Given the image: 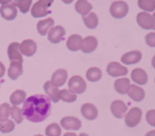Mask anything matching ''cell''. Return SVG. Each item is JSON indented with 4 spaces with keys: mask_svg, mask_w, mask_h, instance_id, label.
Listing matches in <instances>:
<instances>
[{
    "mask_svg": "<svg viewBox=\"0 0 155 136\" xmlns=\"http://www.w3.org/2000/svg\"><path fill=\"white\" fill-rule=\"evenodd\" d=\"M59 100L68 103H72L77 100V95L70 89H61L58 92Z\"/></svg>",
    "mask_w": 155,
    "mask_h": 136,
    "instance_id": "484cf974",
    "label": "cell"
},
{
    "mask_svg": "<svg viewBox=\"0 0 155 136\" xmlns=\"http://www.w3.org/2000/svg\"><path fill=\"white\" fill-rule=\"evenodd\" d=\"M86 83L80 76H74L68 81V87L75 94H82L86 91Z\"/></svg>",
    "mask_w": 155,
    "mask_h": 136,
    "instance_id": "3957f363",
    "label": "cell"
},
{
    "mask_svg": "<svg viewBox=\"0 0 155 136\" xmlns=\"http://www.w3.org/2000/svg\"><path fill=\"white\" fill-rule=\"evenodd\" d=\"M129 5L124 1L114 2L110 7V13L114 18L120 19L128 14Z\"/></svg>",
    "mask_w": 155,
    "mask_h": 136,
    "instance_id": "7a4b0ae2",
    "label": "cell"
},
{
    "mask_svg": "<svg viewBox=\"0 0 155 136\" xmlns=\"http://www.w3.org/2000/svg\"><path fill=\"white\" fill-rule=\"evenodd\" d=\"M51 110V100L47 95H33L24 101L21 111L30 122H41L48 117Z\"/></svg>",
    "mask_w": 155,
    "mask_h": 136,
    "instance_id": "6da1fadb",
    "label": "cell"
},
{
    "mask_svg": "<svg viewBox=\"0 0 155 136\" xmlns=\"http://www.w3.org/2000/svg\"><path fill=\"white\" fill-rule=\"evenodd\" d=\"M26 97H27V94L24 90L18 89V90L15 91L10 96L11 104L14 106L20 105L23 102H24Z\"/></svg>",
    "mask_w": 155,
    "mask_h": 136,
    "instance_id": "d4e9b609",
    "label": "cell"
},
{
    "mask_svg": "<svg viewBox=\"0 0 155 136\" xmlns=\"http://www.w3.org/2000/svg\"><path fill=\"white\" fill-rule=\"evenodd\" d=\"M92 9V5L87 0H77L75 4V10L82 16H86Z\"/></svg>",
    "mask_w": 155,
    "mask_h": 136,
    "instance_id": "cb8c5ba5",
    "label": "cell"
},
{
    "mask_svg": "<svg viewBox=\"0 0 155 136\" xmlns=\"http://www.w3.org/2000/svg\"><path fill=\"white\" fill-rule=\"evenodd\" d=\"M127 94L129 97L132 98V100L136 102L142 101L145 96V92L144 89L135 84L130 85V88Z\"/></svg>",
    "mask_w": 155,
    "mask_h": 136,
    "instance_id": "d6986e66",
    "label": "cell"
},
{
    "mask_svg": "<svg viewBox=\"0 0 155 136\" xmlns=\"http://www.w3.org/2000/svg\"><path fill=\"white\" fill-rule=\"evenodd\" d=\"M142 116V111L139 107H133L125 116L126 125L130 128L136 126L139 124Z\"/></svg>",
    "mask_w": 155,
    "mask_h": 136,
    "instance_id": "277c9868",
    "label": "cell"
},
{
    "mask_svg": "<svg viewBox=\"0 0 155 136\" xmlns=\"http://www.w3.org/2000/svg\"><path fill=\"white\" fill-rule=\"evenodd\" d=\"M66 34L64 28L61 26H55L51 27L48 33V39L54 44H58L63 39Z\"/></svg>",
    "mask_w": 155,
    "mask_h": 136,
    "instance_id": "52a82bcc",
    "label": "cell"
},
{
    "mask_svg": "<svg viewBox=\"0 0 155 136\" xmlns=\"http://www.w3.org/2000/svg\"><path fill=\"white\" fill-rule=\"evenodd\" d=\"M145 136H155V130H151L146 133Z\"/></svg>",
    "mask_w": 155,
    "mask_h": 136,
    "instance_id": "ab89813d",
    "label": "cell"
},
{
    "mask_svg": "<svg viewBox=\"0 0 155 136\" xmlns=\"http://www.w3.org/2000/svg\"><path fill=\"white\" fill-rule=\"evenodd\" d=\"M68 72L64 69L57 70L53 73L51 76V83L56 87H60L64 86L68 79Z\"/></svg>",
    "mask_w": 155,
    "mask_h": 136,
    "instance_id": "4fadbf2b",
    "label": "cell"
},
{
    "mask_svg": "<svg viewBox=\"0 0 155 136\" xmlns=\"http://www.w3.org/2000/svg\"><path fill=\"white\" fill-rule=\"evenodd\" d=\"M83 20L87 28L95 29L98 27V16L95 15V13L91 12L86 16H83Z\"/></svg>",
    "mask_w": 155,
    "mask_h": 136,
    "instance_id": "4316f807",
    "label": "cell"
},
{
    "mask_svg": "<svg viewBox=\"0 0 155 136\" xmlns=\"http://www.w3.org/2000/svg\"><path fill=\"white\" fill-rule=\"evenodd\" d=\"M0 85H1V84H0Z\"/></svg>",
    "mask_w": 155,
    "mask_h": 136,
    "instance_id": "681fc988",
    "label": "cell"
},
{
    "mask_svg": "<svg viewBox=\"0 0 155 136\" xmlns=\"http://www.w3.org/2000/svg\"><path fill=\"white\" fill-rule=\"evenodd\" d=\"M130 80L128 78H120L114 82V89L120 95H125L130 88Z\"/></svg>",
    "mask_w": 155,
    "mask_h": 136,
    "instance_id": "7402d4cb",
    "label": "cell"
},
{
    "mask_svg": "<svg viewBox=\"0 0 155 136\" xmlns=\"http://www.w3.org/2000/svg\"><path fill=\"white\" fill-rule=\"evenodd\" d=\"M138 5L145 11H154L155 10V0H138Z\"/></svg>",
    "mask_w": 155,
    "mask_h": 136,
    "instance_id": "1f68e13d",
    "label": "cell"
},
{
    "mask_svg": "<svg viewBox=\"0 0 155 136\" xmlns=\"http://www.w3.org/2000/svg\"><path fill=\"white\" fill-rule=\"evenodd\" d=\"M131 78L133 82L137 84L143 86L147 83L148 80V76L147 73L141 68H136L131 73Z\"/></svg>",
    "mask_w": 155,
    "mask_h": 136,
    "instance_id": "ac0fdd59",
    "label": "cell"
},
{
    "mask_svg": "<svg viewBox=\"0 0 155 136\" xmlns=\"http://www.w3.org/2000/svg\"><path fill=\"white\" fill-rule=\"evenodd\" d=\"M146 120L149 125L155 127V110H151L147 112Z\"/></svg>",
    "mask_w": 155,
    "mask_h": 136,
    "instance_id": "d590c367",
    "label": "cell"
},
{
    "mask_svg": "<svg viewBox=\"0 0 155 136\" xmlns=\"http://www.w3.org/2000/svg\"><path fill=\"white\" fill-rule=\"evenodd\" d=\"M145 42L150 47H155V33H149L145 36Z\"/></svg>",
    "mask_w": 155,
    "mask_h": 136,
    "instance_id": "8d00e7d4",
    "label": "cell"
},
{
    "mask_svg": "<svg viewBox=\"0 0 155 136\" xmlns=\"http://www.w3.org/2000/svg\"><path fill=\"white\" fill-rule=\"evenodd\" d=\"M154 81H155V79H154Z\"/></svg>",
    "mask_w": 155,
    "mask_h": 136,
    "instance_id": "c3c4849f",
    "label": "cell"
},
{
    "mask_svg": "<svg viewBox=\"0 0 155 136\" xmlns=\"http://www.w3.org/2000/svg\"><path fill=\"white\" fill-rule=\"evenodd\" d=\"M63 136H77V135L74 132H67L65 133Z\"/></svg>",
    "mask_w": 155,
    "mask_h": 136,
    "instance_id": "b9f144b4",
    "label": "cell"
},
{
    "mask_svg": "<svg viewBox=\"0 0 155 136\" xmlns=\"http://www.w3.org/2000/svg\"><path fill=\"white\" fill-rule=\"evenodd\" d=\"M153 20H154V27H153V30H155V12L152 15Z\"/></svg>",
    "mask_w": 155,
    "mask_h": 136,
    "instance_id": "f6af8a7d",
    "label": "cell"
},
{
    "mask_svg": "<svg viewBox=\"0 0 155 136\" xmlns=\"http://www.w3.org/2000/svg\"><path fill=\"white\" fill-rule=\"evenodd\" d=\"M5 73V66L0 61V78H2Z\"/></svg>",
    "mask_w": 155,
    "mask_h": 136,
    "instance_id": "f35d334b",
    "label": "cell"
},
{
    "mask_svg": "<svg viewBox=\"0 0 155 136\" xmlns=\"http://www.w3.org/2000/svg\"><path fill=\"white\" fill-rule=\"evenodd\" d=\"M10 115L17 124H21L23 122L24 118H23L22 111L20 107H17V106H12L11 107Z\"/></svg>",
    "mask_w": 155,
    "mask_h": 136,
    "instance_id": "d6a6232c",
    "label": "cell"
},
{
    "mask_svg": "<svg viewBox=\"0 0 155 136\" xmlns=\"http://www.w3.org/2000/svg\"><path fill=\"white\" fill-rule=\"evenodd\" d=\"M34 136H43V135H42V134H36V135H34Z\"/></svg>",
    "mask_w": 155,
    "mask_h": 136,
    "instance_id": "7dc6e473",
    "label": "cell"
},
{
    "mask_svg": "<svg viewBox=\"0 0 155 136\" xmlns=\"http://www.w3.org/2000/svg\"><path fill=\"white\" fill-rule=\"evenodd\" d=\"M98 47V40L95 36H86L84 39H83V42L81 44V51L83 53L89 54L95 51Z\"/></svg>",
    "mask_w": 155,
    "mask_h": 136,
    "instance_id": "5bb4252c",
    "label": "cell"
},
{
    "mask_svg": "<svg viewBox=\"0 0 155 136\" xmlns=\"http://www.w3.org/2000/svg\"><path fill=\"white\" fill-rule=\"evenodd\" d=\"M61 125L66 130L77 131L81 128L82 122L78 118L74 116H65L61 119Z\"/></svg>",
    "mask_w": 155,
    "mask_h": 136,
    "instance_id": "9c48e42d",
    "label": "cell"
},
{
    "mask_svg": "<svg viewBox=\"0 0 155 136\" xmlns=\"http://www.w3.org/2000/svg\"><path fill=\"white\" fill-rule=\"evenodd\" d=\"M8 56L11 61H24L22 54L20 51V43L12 42L8 47Z\"/></svg>",
    "mask_w": 155,
    "mask_h": 136,
    "instance_id": "8fae6325",
    "label": "cell"
},
{
    "mask_svg": "<svg viewBox=\"0 0 155 136\" xmlns=\"http://www.w3.org/2000/svg\"><path fill=\"white\" fill-rule=\"evenodd\" d=\"M151 64H152L153 67H154L155 69V55L154 56V57H153L152 60H151Z\"/></svg>",
    "mask_w": 155,
    "mask_h": 136,
    "instance_id": "ee69618b",
    "label": "cell"
},
{
    "mask_svg": "<svg viewBox=\"0 0 155 136\" xmlns=\"http://www.w3.org/2000/svg\"><path fill=\"white\" fill-rule=\"evenodd\" d=\"M53 2H54V0H39L38 3L45 8L48 9V8L52 5Z\"/></svg>",
    "mask_w": 155,
    "mask_h": 136,
    "instance_id": "74e56055",
    "label": "cell"
},
{
    "mask_svg": "<svg viewBox=\"0 0 155 136\" xmlns=\"http://www.w3.org/2000/svg\"><path fill=\"white\" fill-rule=\"evenodd\" d=\"M63 2H64L65 4H71V2H73L74 1V0H61Z\"/></svg>",
    "mask_w": 155,
    "mask_h": 136,
    "instance_id": "7bdbcfd3",
    "label": "cell"
},
{
    "mask_svg": "<svg viewBox=\"0 0 155 136\" xmlns=\"http://www.w3.org/2000/svg\"><path fill=\"white\" fill-rule=\"evenodd\" d=\"M51 13V11H49L48 9L45 8L42 6H41L38 3V2H36L34 5H33L31 8V15L33 18H42V17H45L46 15H48V14Z\"/></svg>",
    "mask_w": 155,
    "mask_h": 136,
    "instance_id": "83f0119b",
    "label": "cell"
},
{
    "mask_svg": "<svg viewBox=\"0 0 155 136\" xmlns=\"http://www.w3.org/2000/svg\"><path fill=\"white\" fill-rule=\"evenodd\" d=\"M37 45L35 41L32 39H25L20 44V51L27 57H32L36 52Z\"/></svg>",
    "mask_w": 155,
    "mask_h": 136,
    "instance_id": "ba28073f",
    "label": "cell"
},
{
    "mask_svg": "<svg viewBox=\"0 0 155 136\" xmlns=\"http://www.w3.org/2000/svg\"><path fill=\"white\" fill-rule=\"evenodd\" d=\"M43 88L44 90H45V94L48 95V98H50V100H51L53 103L58 102V88L54 86V85L51 83V81H47L46 83L44 84Z\"/></svg>",
    "mask_w": 155,
    "mask_h": 136,
    "instance_id": "ffe728a7",
    "label": "cell"
},
{
    "mask_svg": "<svg viewBox=\"0 0 155 136\" xmlns=\"http://www.w3.org/2000/svg\"><path fill=\"white\" fill-rule=\"evenodd\" d=\"M79 136H89V135H88L86 133H80V135H79Z\"/></svg>",
    "mask_w": 155,
    "mask_h": 136,
    "instance_id": "bcb514c9",
    "label": "cell"
},
{
    "mask_svg": "<svg viewBox=\"0 0 155 136\" xmlns=\"http://www.w3.org/2000/svg\"><path fill=\"white\" fill-rule=\"evenodd\" d=\"M33 0H13L12 4L15 7L18 8L21 13L26 14L30 9Z\"/></svg>",
    "mask_w": 155,
    "mask_h": 136,
    "instance_id": "f546056e",
    "label": "cell"
},
{
    "mask_svg": "<svg viewBox=\"0 0 155 136\" xmlns=\"http://www.w3.org/2000/svg\"><path fill=\"white\" fill-rule=\"evenodd\" d=\"M82 42H83V38L81 37V36L77 34L71 35L67 41V47L70 51H77L81 48Z\"/></svg>",
    "mask_w": 155,
    "mask_h": 136,
    "instance_id": "44dd1931",
    "label": "cell"
},
{
    "mask_svg": "<svg viewBox=\"0 0 155 136\" xmlns=\"http://www.w3.org/2000/svg\"><path fill=\"white\" fill-rule=\"evenodd\" d=\"M107 73L112 77L123 76L128 73V69L118 62L113 61L107 65Z\"/></svg>",
    "mask_w": 155,
    "mask_h": 136,
    "instance_id": "5b68a950",
    "label": "cell"
},
{
    "mask_svg": "<svg viewBox=\"0 0 155 136\" xmlns=\"http://www.w3.org/2000/svg\"><path fill=\"white\" fill-rule=\"evenodd\" d=\"M54 24V21L52 18H48L47 19L42 20V21H39L37 23V27L38 33L41 35V36H45L47 34V33L48 32L49 29L51 27H53Z\"/></svg>",
    "mask_w": 155,
    "mask_h": 136,
    "instance_id": "603a6c76",
    "label": "cell"
},
{
    "mask_svg": "<svg viewBox=\"0 0 155 136\" xmlns=\"http://www.w3.org/2000/svg\"><path fill=\"white\" fill-rule=\"evenodd\" d=\"M128 107L124 101L120 100H115L111 103L110 110L114 116L117 119H121L125 116L127 113Z\"/></svg>",
    "mask_w": 155,
    "mask_h": 136,
    "instance_id": "8992f818",
    "label": "cell"
},
{
    "mask_svg": "<svg viewBox=\"0 0 155 136\" xmlns=\"http://www.w3.org/2000/svg\"><path fill=\"white\" fill-rule=\"evenodd\" d=\"M22 62L12 61L8 70V77L12 80H16L23 73Z\"/></svg>",
    "mask_w": 155,
    "mask_h": 136,
    "instance_id": "e0dca14e",
    "label": "cell"
},
{
    "mask_svg": "<svg viewBox=\"0 0 155 136\" xmlns=\"http://www.w3.org/2000/svg\"><path fill=\"white\" fill-rule=\"evenodd\" d=\"M45 135L46 136H61V128L59 124L56 122L49 124L45 128Z\"/></svg>",
    "mask_w": 155,
    "mask_h": 136,
    "instance_id": "4dcf8cb0",
    "label": "cell"
},
{
    "mask_svg": "<svg viewBox=\"0 0 155 136\" xmlns=\"http://www.w3.org/2000/svg\"><path fill=\"white\" fill-rule=\"evenodd\" d=\"M12 0H0V4L2 5H7L12 2Z\"/></svg>",
    "mask_w": 155,
    "mask_h": 136,
    "instance_id": "60d3db41",
    "label": "cell"
},
{
    "mask_svg": "<svg viewBox=\"0 0 155 136\" xmlns=\"http://www.w3.org/2000/svg\"><path fill=\"white\" fill-rule=\"evenodd\" d=\"M142 57L140 51H132L126 53L121 57V62L127 65L136 64L139 63Z\"/></svg>",
    "mask_w": 155,
    "mask_h": 136,
    "instance_id": "2e32d148",
    "label": "cell"
},
{
    "mask_svg": "<svg viewBox=\"0 0 155 136\" xmlns=\"http://www.w3.org/2000/svg\"><path fill=\"white\" fill-rule=\"evenodd\" d=\"M81 113L88 120H94L98 117V112L96 107L91 103H86L81 107Z\"/></svg>",
    "mask_w": 155,
    "mask_h": 136,
    "instance_id": "9a60e30c",
    "label": "cell"
},
{
    "mask_svg": "<svg viewBox=\"0 0 155 136\" xmlns=\"http://www.w3.org/2000/svg\"><path fill=\"white\" fill-rule=\"evenodd\" d=\"M136 21L138 24L145 30H151L154 27V20L152 15L147 12H140L138 14Z\"/></svg>",
    "mask_w": 155,
    "mask_h": 136,
    "instance_id": "30bf717a",
    "label": "cell"
},
{
    "mask_svg": "<svg viewBox=\"0 0 155 136\" xmlns=\"http://www.w3.org/2000/svg\"><path fill=\"white\" fill-rule=\"evenodd\" d=\"M0 15L6 21H13L18 15V10L12 4L2 5L0 7Z\"/></svg>",
    "mask_w": 155,
    "mask_h": 136,
    "instance_id": "7c38bea8",
    "label": "cell"
},
{
    "mask_svg": "<svg viewBox=\"0 0 155 136\" xmlns=\"http://www.w3.org/2000/svg\"><path fill=\"white\" fill-rule=\"evenodd\" d=\"M15 128V124L11 119L0 122V131L2 133H9L13 131Z\"/></svg>",
    "mask_w": 155,
    "mask_h": 136,
    "instance_id": "e575fe53",
    "label": "cell"
},
{
    "mask_svg": "<svg viewBox=\"0 0 155 136\" xmlns=\"http://www.w3.org/2000/svg\"><path fill=\"white\" fill-rule=\"evenodd\" d=\"M86 79L89 82L95 83V82L99 81L102 76V73L101 70L98 67H91L87 70L86 74Z\"/></svg>",
    "mask_w": 155,
    "mask_h": 136,
    "instance_id": "f1b7e54d",
    "label": "cell"
},
{
    "mask_svg": "<svg viewBox=\"0 0 155 136\" xmlns=\"http://www.w3.org/2000/svg\"><path fill=\"white\" fill-rule=\"evenodd\" d=\"M11 106L8 103H3L0 106V122L8 119L10 116Z\"/></svg>",
    "mask_w": 155,
    "mask_h": 136,
    "instance_id": "836d02e7",
    "label": "cell"
}]
</instances>
